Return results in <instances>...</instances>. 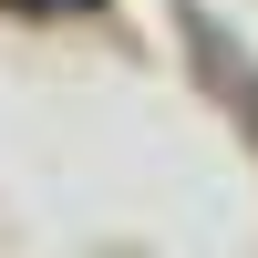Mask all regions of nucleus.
<instances>
[{
    "instance_id": "f257e3e1",
    "label": "nucleus",
    "mask_w": 258,
    "mask_h": 258,
    "mask_svg": "<svg viewBox=\"0 0 258 258\" xmlns=\"http://www.w3.org/2000/svg\"><path fill=\"white\" fill-rule=\"evenodd\" d=\"M31 11H83V0H31Z\"/></svg>"
}]
</instances>
